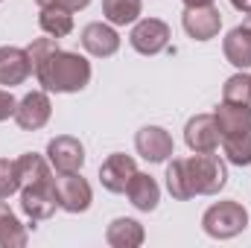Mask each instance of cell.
Listing matches in <instances>:
<instances>
[{
    "mask_svg": "<svg viewBox=\"0 0 251 248\" xmlns=\"http://www.w3.org/2000/svg\"><path fill=\"white\" fill-rule=\"evenodd\" d=\"M26 53L32 62V73L44 91L76 94L91 82V62L79 53L62 50L56 38H35Z\"/></svg>",
    "mask_w": 251,
    "mask_h": 248,
    "instance_id": "1",
    "label": "cell"
},
{
    "mask_svg": "<svg viewBox=\"0 0 251 248\" xmlns=\"http://www.w3.org/2000/svg\"><path fill=\"white\" fill-rule=\"evenodd\" d=\"M184 164H187L190 184H193L196 196H216L228 184V167L213 152H196V155L184 158Z\"/></svg>",
    "mask_w": 251,
    "mask_h": 248,
    "instance_id": "2",
    "label": "cell"
},
{
    "mask_svg": "<svg viewBox=\"0 0 251 248\" xmlns=\"http://www.w3.org/2000/svg\"><path fill=\"white\" fill-rule=\"evenodd\" d=\"M246 225H249V210L234 198L210 204L204 210V216H201V228L213 240H231V237L243 234Z\"/></svg>",
    "mask_w": 251,
    "mask_h": 248,
    "instance_id": "3",
    "label": "cell"
},
{
    "mask_svg": "<svg viewBox=\"0 0 251 248\" xmlns=\"http://www.w3.org/2000/svg\"><path fill=\"white\" fill-rule=\"evenodd\" d=\"M56 207H59V198H56V178L21 187V210H24L32 222L50 219V216L56 213Z\"/></svg>",
    "mask_w": 251,
    "mask_h": 248,
    "instance_id": "4",
    "label": "cell"
},
{
    "mask_svg": "<svg viewBox=\"0 0 251 248\" xmlns=\"http://www.w3.org/2000/svg\"><path fill=\"white\" fill-rule=\"evenodd\" d=\"M56 198H59V207L67 213H85L91 207L94 193L79 173H59L56 175Z\"/></svg>",
    "mask_w": 251,
    "mask_h": 248,
    "instance_id": "5",
    "label": "cell"
},
{
    "mask_svg": "<svg viewBox=\"0 0 251 248\" xmlns=\"http://www.w3.org/2000/svg\"><path fill=\"white\" fill-rule=\"evenodd\" d=\"M128 41L140 56H158L170 44V26L164 21H158V18H143V21L134 24Z\"/></svg>",
    "mask_w": 251,
    "mask_h": 248,
    "instance_id": "6",
    "label": "cell"
},
{
    "mask_svg": "<svg viewBox=\"0 0 251 248\" xmlns=\"http://www.w3.org/2000/svg\"><path fill=\"white\" fill-rule=\"evenodd\" d=\"M181 24H184V32L196 41H210L219 35V26H222V12L207 3V6H187L184 15H181Z\"/></svg>",
    "mask_w": 251,
    "mask_h": 248,
    "instance_id": "7",
    "label": "cell"
},
{
    "mask_svg": "<svg viewBox=\"0 0 251 248\" xmlns=\"http://www.w3.org/2000/svg\"><path fill=\"white\" fill-rule=\"evenodd\" d=\"M134 149L149 164H164L167 158H173L176 143H173V137H170L167 128H161V125H143L137 131V137H134Z\"/></svg>",
    "mask_w": 251,
    "mask_h": 248,
    "instance_id": "8",
    "label": "cell"
},
{
    "mask_svg": "<svg viewBox=\"0 0 251 248\" xmlns=\"http://www.w3.org/2000/svg\"><path fill=\"white\" fill-rule=\"evenodd\" d=\"M47 161L56 173H79L85 164V146L70 134H59L47 143Z\"/></svg>",
    "mask_w": 251,
    "mask_h": 248,
    "instance_id": "9",
    "label": "cell"
},
{
    "mask_svg": "<svg viewBox=\"0 0 251 248\" xmlns=\"http://www.w3.org/2000/svg\"><path fill=\"white\" fill-rule=\"evenodd\" d=\"M50 114H53V105H50L47 91H32V94H26L18 102L15 123H18V128H24V131H38V128L47 125Z\"/></svg>",
    "mask_w": 251,
    "mask_h": 248,
    "instance_id": "10",
    "label": "cell"
},
{
    "mask_svg": "<svg viewBox=\"0 0 251 248\" xmlns=\"http://www.w3.org/2000/svg\"><path fill=\"white\" fill-rule=\"evenodd\" d=\"M184 140L193 152H216L222 134L216 128V120L213 114H196L190 117L187 125H184Z\"/></svg>",
    "mask_w": 251,
    "mask_h": 248,
    "instance_id": "11",
    "label": "cell"
},
{
    "mask_svg": "<svg viewBox=\"0 0 251 248\" xmlns=\"http://www.w3.org/2000/svg\"><path fill=\"white\" fill-rule=\"evenodd\" d=\"M134 173H137L134 158H128L123 152H114V155H108V158L102 161V167H100V181H102V187H105L108 193H126V187H128V181H131Z\"/></svg>",
    "mask_w": 251,
    "mask_h": 248,
    "instance_id": "12",
    "label": "cell"
},
{
    "mask_svg": "<svg viewBox=\"0 0 251 248\" xmlns=\"http://www.w3.org/2000/svg\"><path fill=\"white\" fill-rule=\"evenodd\" d=\"M82 47L97 59H108L120 50V35L108 24H88L82 29Z\"/></svg>",
    "mask_w": 251,
    "mask_h": 248,
    "instance_id": "13",
    "label": "cell"
},
{
    "mask_svg": "<svg viewBox=\"0 0 251 248\" xmlns=\"http://www.w3.org/2000/svg\"><path fill=\"white\" fill-rule=\"evenodd\" d=\"M32 73V62H29V53L21 50V47H0V85L12 88V85H21L26 82Z\"/></svg>",
    "mask_w": 251,
    "mask_h": 248,
    "instance_id": "14",
    "label": "cell"
},
{
    "mask_svg": "<svg viewBox=\"0 0 251 248\" xmlns=\"http://www.w3.org/2000/svg\"><path fill=\"white\" fill-rule=\"evenodd\" d=\"M213 120H216V128L222 137L228 134H243V131H251V105L246 102H225L213 111Z\"/></svg>",
    "mask_w": 251,
    "mask_h": 248,
    "instance_id": "15",
    "label": "cell"
},
{
    "mask_svg": "<svg viewBox=\"0 0 251 248\" xmlns=\"http://www.w3.org/2000/svg\"><path fill=\"white\" fill-rule=\"evenodd\" d=\"M126 196H128V201H131L137 210L149 213V210H155L158 201H161V187H158V181H155L149 173H134L131 181H128V187H126Z\"/></svg>",
    "mask_w": 251,
    "mask_h": 248,
    "instance_id": "16",
    "label": "cell"
},
{
    "mask_svg": "<svg viewBox=\"0 0 251 248\" xmlns=\"http://www.w3.org/2000/svg\"><path fill=\"white\" fill-rule=\"evenodd\" d=\"M143 240H146L143 225L137 219H126V216L114 219L108 225V231H105V243L111 248H137L143 246Z\"/></svg>",
    "mask_w": 251,
    "mask_h": 248,
    "instance_id": "17",
    "label": "cell"
},
{
    "mask_svg": "<svg viewBox=\"0 0 251 248\" xmlns=\"http://www.w3.org/2000/svg\"><path fill=\"white\" fill-rule=\"evenodd\" d=\"M222 50H225V59L234 67H240V70L251 67V29L249 26H234L225 35Z\"/></svg>",
    "mask_w": 251,
    "mask_h": 248,
    "instance_id": "18",
    "label": "cell"
},
{
    "mask_svg": "<svg viewBox=\"0 0 251 248\" xmlns=\"http://www.w3.org/2000/svg\"><path fill=\"white\" fill-rule=\"evenodd\" d=\"M38 26L50 38H64V35L73 32V12L70 9H62V6H41Z\"/></svg>",
    "mask_w": 251,
    "mask_h": 248,
    "instance_id": "19",
    "label": "cell"
},
{
    "mask_svg": "<svg viewBox=\"0 0 251 248\" xmlns=\"http://www.w3.org/2000/svg\"><path fill=\"white\" fill-rule=\"evenodd\" d=\"M24 246H26V225H21V219L0 198V248H24Z\"/></svg>",
    "mask_w": 251,
    "mask_h": 248,
    "instance_id": "20",
    "label": "cell"
},
{
    "mask_svg": "<svg viewBox=\"0 0 251 248\" xmlns=\"http://www.w3.org/2000/svg\"><path fill=\"white\" fill-rule=\"evenodd\" d=\"M167 190L178 201H187V198L196 196L193 193V184H190V173H187L184 158H173V164L167 167Z\"/></svg>",
    "mask_w": 251,
    "mask_h": 248,
    "instance_id": "21",
    "label": "cell"
},
{
    "mask_svg": "<svg viewBox=\"0 0 251 248\" xmlns=\"http://www.w3.org/2000/svg\"><path fill=\"white\" fill-rule=\"evenodd\" d=\"M102 12L114 26H126L137 21V15L143 12V3L140 0H102Z\"/></svg>",
    "mask_w": 251,
    "mask_h": 248,
    "instance_id": "22",
    "label": "cell"
},
{
    "mask_svg": "<svg viewBox=\"0 0 251 248\" xmlns=\"http://www.w3.org/2000/svg\"><path fill=\"white\" fill-rule=\"evenodd\" d=\"M222 152H225V158H228L231 164H237V167H249L251 164V131L222 137Z\"/></svg>",
    "mask_w": 251,
    "mask_h": 248,
    "instance_id": "23",
    "label": "cell"
},
{
    "mask_svg": "<svg viewBox=\"0 0 251 248\" xmlns=\"http://www.w3.org/2000/svg\"><path fill=\"white\" fill-rule=\"evenodd\" d=\"M222 99L225 102H246V105H251V76H246V73L231 76L225 82V88H222Z\"/></svg>",
    "mask_w": 251,
    "mask_h": 248,
    "instance_id": "24",
    "label": "cell"
},
{
    "mask_svg": "<svg viewBox=\"0 0 251 248\" xmlns=\"http://www.w3.org/2000/svg\"><path fill=\"white\" fill-rule=\"evenodd\" d=\"M21 190V173H18V161L0 158V198H9L12 193Z\"/></svg>",
    "mask_w": 251,
    "mask_h": 248,
    "instance_id": "25",
    "label": "cell"
},
{
    "mask_svg": "<svg viewBox=\"0 0 251 248\" xmlns=\"http://www.w3.org/2000/svg\"><path fill=\"white\" fill-rule=\"evenodd\" d=\"M15 108H18V99L9 94V91H0V123L15 117Z\"/></svg>",
    "mask_w": 251,
    "mask_h": 248,
    "instance_id": "26",
    "label": "cell"
},
{
    "mask_svg": "<svg viewBox=\"0 0 251 248\" xmlns=\"http://www.w3.org/2000/svg\"><path fill=\"white\" fill-rule=\"evenodd\" d=\"M38 6H62V9H70V12H79L85 9L91 0H35Z\"/></svg>",
    "mask_w": 251,
    "mask_h": 248,
    "instance_id": "27",
    "label": "cell"
},
{
    "mask_svg": "<svg viewBox=\"0 0 251 248\" xmlns=\"http://www.w3.org/2000/svg\"><path fill=\"white\" fill-rule=\"evenodd\" d=\"M234 9H240L243 15H251V0H231Z\"/></svg>",
    "mask_w": 251,
    "mask_h": 248,
    "instance_id": "28",
    "label": "cell"
},
{
    "mask_svg": "<svg viewBox=\"0 0 251 248\" xmlns=\"http://www.w3.org/2000/svg\"><path fill=\"white\" fill-rule=\"evenodd\" d=\"M207 3H213V0H184V6H207Z\"/></svg>",
    "mask_w": 251,
    "mask_h": 248,
    "instance_id": "29",
    "label": "cell"
}]
</instances>
